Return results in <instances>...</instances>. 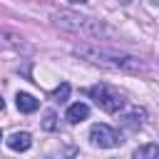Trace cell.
<instances>
[{"mask_svg":"<svg viewBox=\"0 0 159 159\" xmlns=\"http://www.w3.org/2000/svg\"><path fill=\"white\" fill-rule=\"evenodd\" d=\"M75 55L82 57L84 62L94 65V67H102V70H114V72H144L147 65L144 60H139L137 55H129V52H122L117 47H107V45H97V42H82L75 47Z\"/></svg>","mask_w":159,"mask_h":159,"instance_id":"1","label":"cell"},{"mask_svg":"<svg viewBox=\"0 0 159 159\" xmlns=\"http://www.w3.org/2000/svg\"><path fill=\"white\" fill-rule=\"evenodd\" d=\"M55 25H60L62 30H70L75 35H82V37H89V40H99L104 35H112V30L94 20V17H87V15H80V12H70V10H62L55 15Z\"/></svg>","mask_w":159,"mask_h":159,"instance_id":"2","label":"cell"},{"mask_svg":"<svg viewBox=\"0 0 159 159\" xmlns=\"http://www.w3.org/2000/svg\"><path fill=\"white\" fill-rule=\"evenodd\" d=\"M89 97L94 99V104H97L99 109H104V112H109V114L122 112V109H124V104H127L124 94H122L119 89H114L112 84H104V82H99V84L89 87Z\"/></svg>","mask_w":159,"mask_h":159,"instance_id":"3","label":"cell"},{"mask_svg":"<svg viewBox=\"0 0 159 159\" xmlns=\"http://www.w3.org/2000/svg\"><path fill=\"white\" fill-rule=\"evenodd\" d=\"M89 139H92V144L99 147V149H114V147L122 144L119 134H117L109 124H92V129H89Z\"/></svg>","mask_w":159,"mask_h":159,"instance_id":"4","label":"cell"},{"mask_svg":"<svg viewBox=\"0 0 159 159\" xmlns=\"http://www.w3.org/2000/svg\"><path fill=\"white\" fill-rule=\"evenodd\" d=\"M0 50H27V42L22 35H17L7 27H0Z\"/></svg>","mask_w":159,"mask_h":159,"instance_id":"5","label":"cell"},{"mask_svg":"<svg viewBox=\"0 0 159 159\" xmlns=\"http://www.w3.org/2000/svg\"><path fill=\"white\" fill-rule=\"evenodd\" d=\"M67 122L70 124H80V122H84L87 117H89V107L84 104V102H75V104H70L67 107Z\"/></svg>","mask_w":159,"mask_h":159,"instance_id":"6","label":"cell"},{"mask_svg":"<svg viewBox=\"0 0 159 159\" xmlns=\"http://www.w3.org/2000/svg\"><path fill=\"white\" fill-rule=\"evenodd\" d=\"M7 147H10L12 152H27V149L32 147V137H30L27 132H15V134L7 137Z\"/></svg>","mask_w":159,"mask_h":159,"instance_id":"7","label":"cell"},{"mask_svg":"<svg viewBox=\"0 0 159 159\" xmlns=\"http://www.w3.org/2000/svg\"><path fill=\"white\" fill-rule=\"evenodd\" d=\"M15 104H17V109H20V112H25V114H30V112H35V109L40 107V102H37L32 94H27V92H17Z\"/></svg>","mask_w":159,"mask_h":159,"instance_id":"8","label":"cell"},{"mask_svg":"<svg viewBox=\"0 0 159 159\" xmlns=\"http://www.w3.org/2000/svg\"><path fill=\"white\" fill-rule=\"evenodd\" d=\"M142 119H144V109L134 107L132 112H127V114H124L122 124H124V127H129V129H137V127H142Z\"/></svg>","mask_w":159,"mask_h":159,"instance_id":"9","label":"cell"},{"mask_svg":"<svg viewBox=\"0 0 159 159\" xmlns=\"http://www.w3.org/2000/svg\"><path fill=\"white\" fill-rule=\"evenodd\" d=\"M134 159H159V144H144L134 149Z\"/></svg>","mask_w":159,"mask_h":159,"instance_id":"10","label":"cell"},{"mask_svg":"<svg viewBox=\"0 0 159 159\" xmlns=\"http://www.w3.org/2000/svg\"><path fill=\"white\" fill-rule=\"evenodd\" d=\"M67 94H70V84H65V82H62V84L52 92V99H55V102H65V99H67Z\"/></svg>","mask_w":159,"mask_h":159,"instance_id":"11","label":"cell"},{"mask_svg":"<svg viewBox=\"0 0 159 159\" xmlns=\"http://www.w3.org/2000/svg\"><path fill=\"white\" fill-rule=\"evenodd\" d=\"M55 119H57L55 112H47L45 114V129H55Z\"/></svg>","mask_w":159,"mask_h":159,"instance_id":"12","label":"cell"},{"mask_svg":"<svg viewBox=\"0 0 159 159\" xmlns=\"http://www.w3.org/2000/svg\"><path fill=\"white\" fill-rule=\"evenodd\" d=\"M2 107H5V102H2V94H0V109H2Z\"/></svg>","mask_w":159,"mask_h":159,"instance_id":"13","label":"cell"},{"mask_svg":"<svg viewBox=\"0 0 159 159\" xmlns=\"http://www.w3.org/2000/svg\"><path fill=\"white\" fill-rule=\"evenodd\" d=\"M75 2H84V0H75Z\"/></svg>","mask_w":159,"mask_h":159,"instance_id":"14","label":"cell"},{"mask_svg":"<svg viewBox=\"0 0 159 159\" xmlns=\"http://www.w3.org/2000/svg\"><path fill=\"white\" fill-rule=\"evenodd\" d=\"M0 139H2V132H0Z\"/></svg>","mask_w":159,"mask_h":159,"instance_id":"15","label":"cell"}]
</instances>
